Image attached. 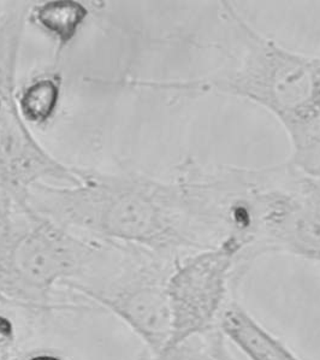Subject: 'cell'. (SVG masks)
I'll use <instances>...</instances> for the list:
<instances>
[{"mask_svg": "<svg viewBox=\"0 0 320 360\" xmlns=\"http://www.w3.org/2000/svg\"><path fill=\"white\" fill-rule=\"evenodd\" d=\"M106 243L76 234L28 204L0 201V297L33 314L84 310L60 299L94 265Z\"/></svg>", "mask_w": 320, "mask_h": 360, "instance_id": "obj_3", "label": "cell"}, {"mask_svg": "<svg viewBox=\"0 0 320 360\" xmlns=\"http://www.w3.org/2000/svg\"><path fill=\"white\" fill-rule=\"evenodd\" d=\"M228 200L230 222L248 245V259L284 252L320 263V175L290 163L233 168Z\"/></svg>", "mask_w": 320, "mask_h": 360, "instance_id": "obj_4", "label": "cell"}, {"mask_svg": "<svg viewBox=\"0 0 320 360\" xmlns=\"http://www.w3.org/2000/svg\"><path fill=\"white\" fill-rule=\"evenodd\" d=\"M177 259L106 243L87 274L68 285L65 292L88 309L94 305L116 316L141 340L145 351L160 354L170 341L167 282Z\"/></svg>", "mask_w": 320, "mask_h": 360, "instance_id": "obj_5", "label": "cell"}, {"mask_svg": "<svg viewBox=\"0 0 320 360\" xmlns=\"http://www.w3.org/2000/svg\"><path fill=\"white\" fill-rule=\"evenodd\" d=\"M241 57L233 67L201 81L174 84L186 91H217L240 96L267 110L290 139V164L320 175V58L281 46L254 30L223 3Z\"/></svg>", "mask_w": 320, "mask_h": 360, "instance_id": "obj_2", "label": "cell"}, {"mask_svg": "<svg viewBox=\"0 0 320 360\" xmlns=\"http://www.w3.org/2000/svg\"><path fill=\"white\" fill-rule=\"evenodd\" d=\"M136 360H203L201 359V348L194 347L191 342L183 345L181 347L169 349L160 354L142 353Z\"/></svg>", "mask_w": 320, "mask_h": 360, "instance_id": "obj_11", "label": "cell"}, {"mask_svg": "<svg viewBox=\"0 0 320 360\" xmlns=\"http://www.w3.org/2000/svg\"><path fill=\"white\" fill-rule=\"evenodd\" d=\"M79 177L75 186L35 184L28 205L76 234L170 258L218 243L179 179L162 182L137 172L113 175L82 169Z\"/></svg>", "mask_w": 320, "mask_h": 360, "instance_id": "obj_1", "label": "cell"}, {"mask_svg": "<svg viewBox=\"0 0 320 360\" xmlns=\"http://www.w3.org/2000/svg\"><path fill=\"white\" fill-rule=\"evenodd\" d=\"M245 260V243L233 235L176 260L167 282L171 335L165 351L215 335L233 274Z\"/></svg>", "mask_w": 320, "mask_h": 360, "instance_id": "obj_7", "label": "cell"}, {"mask_svg": "<svg viewBox=\"0 0 320 360\" xmlns=\"http://www.w3.org/2000/svg\"><path fill=\"white\" fill-rule=\"evenodd\" d=\"M87 16V8L74 0L46 1L32 11V20L58 42V52L75 39Z\"/></svg>", "mask_w": 320, "mask_h": 360, "instance_id": "obj_9", "label": "cell"}, {"mask_svg": "<svg viewBox=\"0 0 320 360\" xmlns=\"http://www.w3.org/2000/svg\"><path fill=\"white\" fill-rule=\"evenodd\" d=\"M23 23L20 11L0 16V200L16 204H27L30 189L47 180L81 182V169L67 167L46 151L18 110L15 80Z\"/></svg>", "mask_w": 320, "mask_h": 360, "instance_id": "obj_6", "label": "cell"}, {"mask_svg": "<svg viewBox=\"0 0 320 360\" xmlns=\"http://www.w3.org/2000/svg\"><path fill=\"white\" fill-rule=\"evenodd\" d=\"M22 360H67V358L50 349H38L25 353Z\"/></svg>", "mask_w": 320, "mask_h": 360, "instance_id": "obj_12", "label": "cell"}, {"mask_svg": "<svg viewBox=\"0 0 320 360\" xmlns=\"http://www.w3.org/2000/svg\"><path fill=\"white\" fill-rule=\"evenodd\" d=\"M60 99V79L57 76H41L21 89L17 94V105L25 123L44 124L53 117Z\"/></svg>", "mask_w": 320, "mask_h": 360, "instance_id": "obj_10", "label": "cell"}, {"mask_svg": "<svg viewBox=\"0 0 320 360\" xmlns=\"http://www.w3.org/2000/svg\"><path fill=\"white\" fill-rule=\"evenodd\" d=\"M218 331L248 360H302L237 302H229Z\"/></svg>", "mask_w": 320, "mask_h": 360, "instance_id": "obj_8", "label": "cell"}]
</instances>
